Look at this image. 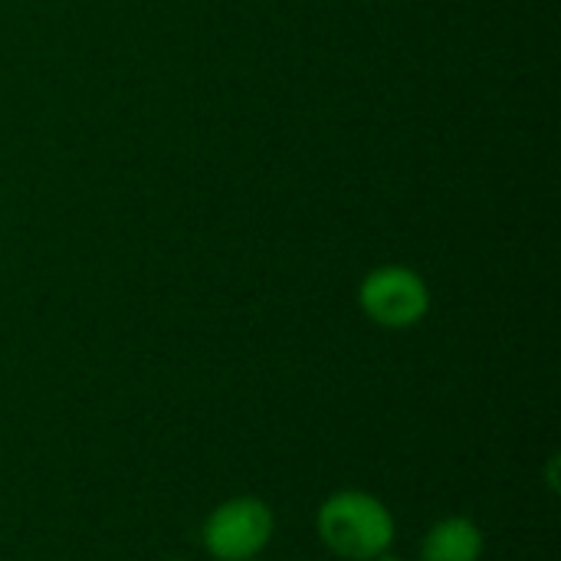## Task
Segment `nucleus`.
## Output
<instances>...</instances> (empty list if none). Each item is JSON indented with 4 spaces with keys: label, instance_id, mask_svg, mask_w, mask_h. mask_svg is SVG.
I'll return each mask as SVG.
<instances>
[{
    "label": "nucleus",
    "instance_id": "obj_1",
    "mask_svg": "<svg viewBox=\"0 0 561 561\" xmlns=\"http://www.w3.org/2000/svg\"><path fill=\"white\" fill-rule=\"evenodd\" d=\"M316 533L339 559L375 561L394 542V516L371 493L339 490L319 506Z\"/></svg>",
    "mask_w": 561,
    "mask_h": 561
},
{
    "label": "nucleus",
    "instance_id": "obj_2",
    "mask_svg": "<svg viewBox=\"0 0 561 561\" xmlns=\"http://www.w3.org/2000/svg\"><path fill=\"white\" fill-rule=\"evenodd\" d=\"M273 510L256 496L220 503L204 523V546L217 561H253L273 539Z\"/></svg>",
    "mask_w": 561,
    "mask_h": 561
},
{
    "label": "nucleus",
    "instance_id": "obj_3",
    "mask_svg": "<svg viewBox=\"0 0 561 561\" xmlns=\"http://www.w3.org/2000/svg\"><path fill=\"white\" fill-rule=\"evenodd\" d=\"M358 302L381 329H411L431 309L427 283L408 266H378L362 279Z\"/></svg>",
    "mask_w": 561,
    "mask_h": 561
},
{
    "label": "nucleus",
    "instance_id": "obj_4",
    "mask_svg": "<svg viewBox=\"0 0 561 561\" xmlns=\"http://www.w3.org/2000/svg\"><path fill=\"white\" fill-rule=\"evenodd\" d=\"M483 529L467 516L440 519L421 542V561H480Z\"/></svg>",
    "mask_w": 561,
    "mask_h": 561
},
{
    "label": "nucleus",
    "instance_id": "obj_5",
    "mask_svg": "<svg viewBox=\"0 0 561 561\" xmlns=\"http://www.w3.org/2000/svg\"><path fill=\"white\" fill-rule=\"evenodd\" d=\"M375 561H398V559H385V556H381V559H375Z\"/></svg>",
    "mask_w": 561,
    "mask_h": 561
},
{
    "label": "nucleus",
    "instance_id": "obj_6",
    "mask_svg": "<svg viewBox=\"0 0 561 561\" xmlns=\"http://www.w3.org/2000/svg\"><path fill=\"white\" fill-rule=\"evenodd\" d=\"M174 561H184V559H174Z\"/></svg>",
    "mask_w": 561,
    "mask_h": 561
}]
</instances>
